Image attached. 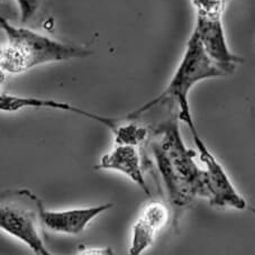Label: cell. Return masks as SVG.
Here are the masks:
<instances>
[{
    "instance_id": "obj_1",
    "label": "cell",
    "mask_w": 255,
    "mask_h": 255,
    "mask_svg": "<svg viewBox=\"0 0 255 255\" xmlns=\"http://www.w3.org/2000/svg\"><path fill=\"white\" fill-rule=\"evenodd\" d=\"M179 113L173 112L152 130L148 147L171 207L183 210L197 198H209L205 169L197 163L198 152L189 148L180 130Z\"/></svg>"
},
{
    "instance_id": "obj_11",
    "label": "cell",
    "mask_w": 255,
    "mask_h": 255,
    "mask_svg": "<svg viewBox=\"0 0 255 255\" xmlns=\"http://www.w3.org/2000/svg\"><path fill=\"white\" fill-rule=\"evenodd\" d=\"M19 9L21 24H28L37 15L42 7L43 0H16Z\"/></svg>"
},
{
    "instance_id": "obj_9",
    "label": "cell",
    "mask_w": 255,
    "mask_h": 255,
    "mask_svg": "<svg viewBox=\"0 0 255 255\" xmlns=\"http://www.w3.org/2000/svg\"><path fill=\"white\" fill-rule=\"evenodd\" d=\"M113 207V204H105L87 208L47 210L42 206L41 218L43 225L52 232L65 235H79L86 230L90 222Z\"/></svg>"
},
{
    "instance_id": "obj_8",
    "label": "cell",
    "mask_w": 255,
    "mask_h": 255,
    "mask_svg": "<svg viewBox=\"0 0 255 255\" xmlns=\"http://www.w3.org/2000/svg\"><path fill=\"white\" fill-rule=\"evenodd\" d=\"M169 217L170 209L163 201L148 202L131 228L129 254L140 255L151 248L157 233L166 225Z\"/></svg>"
},
{
    "instance_id": "obj_7",
    "label": "cell",
    "mask_w": 255,
    "mask_h": 255,
    "mask_svg": "<svg viewBox=\"0 0 255 255\" xmlns=\"http://www.w3.org/2000/svg\"><path fill=\"white\" fill-rule=\"evenodd\" d=\"M25 108H45V109H54V111H61L67 113H73L77 115L83 116L89 120L99 123V124L106 126L111 129L114 134L117 133L120 128L122 118H111L106 116H100L97 114H92L87 112L80 107L72 106L68 103L58 101L54 99H44L36 98V97H23L10 94H1L0 96V111L6 113H16Z\"/></svg>"
},
{
    "instance_id": "obj_10",
    "label": "cell",
    "mask_w": 255,
    "mask_h": 255,
    "mask_svg": "<svg viewBox=\"0 0 255 255\" xmlns=\"http://www.w3.org/2000/svg\"><path fill=\"white\" fill-rule=\"evenodd\" d=\"M96 170H112L125 174L147 196H151L148 184L145 180L142 160L137 146L129 144H116L111 152L100 159Z\"/></svg>"
},
{
    "instance_id": "obj_12",
    "label": "cell",
    "mask_w": 255,
    "mask_h": 255,
    "mask_svg": "<svg viewBox=\"0 0 255 255\" xmlns=\"http://www.w3.org/2000/svg\"><path fill=\"white\" fill-rule=\"evenodd\" d=\"M82 251L83 252L78 254H113L111 249H85Z\"/></svg>"
},
{
    "instance_id": "obj_5",
    "label": "cell",
    "mask_w": 255,
    "mask_h": 255,
    "mask_svg": "<svg viewBox=\"0 0 255 255\" xmlns=\"http://www.w3.org/2000/svg\"><path fill=\"white\" fill-rule=\"evenodd\" d=\"M190 131L199 156L204 164L206 183L209 191V204L219 208H234L237 210L248 209V202L236 190L226 170L219 163L197 130L196 125L190 127Z\"/></svg>"
},
{
    "instance_id": "obj_2",
    "label": "cell",
    "mask_w": 255,
    "mask_h": 255,
    "mask_svg": "<svg viewBox=\"0 0 255 255\" xmlns=\"http://www.w3.org/2000/svg\"><path fill=\"white\" fill-rule=\"evenodd\" d=\"M226 76L228 74L206 53L199 37L193 30L187 43L181 62L179 63L173 77L171 78L163 92L125 117L130 121L138 120L153 108L166 106L172 112H178L180 121L183 122L189 128L195 126L189 103V94L192 88L206 79Z\"/></svg>"
},
{
    "instance_id": "obj_4",
    "label": "cell",
    "mask_w": 255,
    "mask_h": 255,
    "mask_svg": "<svg viewBox=\"0 0 255 255\" xmlns=\"http://www.w3.org/2000/svg\"><path fill=\"white\" fill-rule=\"evenodd\" d=\"M41 198L28 190L17 189L2 192L0 206V228L23 242L33 253L51 255L42 237Z\"/></svg>"
},
{
    "instance_id": "obj_3",
    "label": "cell",
    "mask_w": 255,
    "mask_h": 255,
    "mask_svg": "<svg viewBox=\"0 0 255 255\" xmlns=\"http://www.w3.org/2000/svg\"><path fill=\"white\" fill-rule=\"evenodd\" d=\"M0 25L7 41L0 51L2 72L19 74L38 65L82 59L94 52L89 48L53 39L26 27H16L1 17Z\"/></svg>"
},
{
    "instance_id": "obj_6",
    "label": "cell",
    "mask_w": 255,
    "mask_h": 255,
    "mask_svg": "<svg viewBox=\"0 0 255 255\" xmlns=\"http://www.w3.org/2000/svg\"><path fill=\"white\" fill-rule=\"evenodd\" d=\"M193 30L199 37L206 53L228 76L235 72L237 65L244 62L243 58L233 53L228 47L222 14L197 12V23Z\"/></svg>"
}]
</instances>
